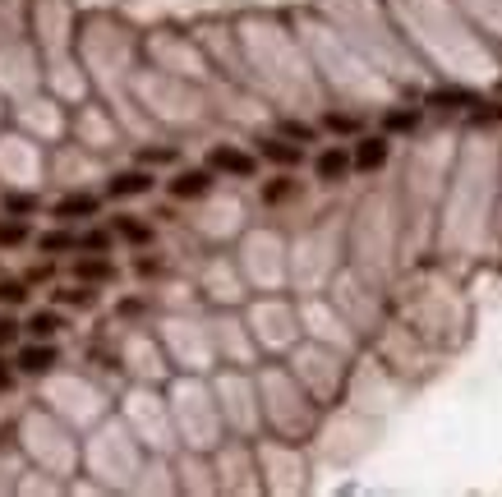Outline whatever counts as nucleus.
I'll return each mask as SVG.
<instances>
[{
	"label": "nucleus",
	"mask_w": 502,
	"mask_h": 497,
	"mask_svg": "<svg viewBox=\"0 0 502 497\" xmlns=\"http://www.w3.org/2000/svg\"><path fill=\"white\" fill-rule=\"evenodd\" d=\"M415 120H419L415 111H392V116L382 120V125H388V129H415Z\"/></svg>",
	"instance_id": "dca6fc26"
},
{
	"label": "nucleus",
	"mask_w": 502,
	"mask_h": 497,
	"mask_svg": "<svg viewBox=\"0 0 502 497\" xmlns=\"http://www.w3.org/2000/svg\"><path fill=\"white\" fill-rule=\"evenodd\" d=\"M208 166L212 171H226V175H240V180L254 175V157H249V152H240V147H212Z\"/></svg>",
	"instance_id": "f257e3e1"
},
{
	"label": "nucleus",
	"mask_w": 502,
	"mask_h": 497,
	"mask_svg": "<svg viewBox=\"0 0 502 497\" xmlns=\"http://www.w3.org/2000/svg\"><path fill=\"white\" fill-rule=\"evenodd\" d=\"M93 212H97V199H93V194H69V199H60V208H56V217H60V221L93 217Z\"/></svg>",
	"instance_id": "0eeeda50"
},
{
	"label": "nucleus",
	"mask_w": 502,
	"mask_h": 497,
	"mask_svg": "<svg viewBox=\"0 0 502 497\" xmlns=\"http://www.w3.org/2000/svg\"><path fill=\"white\" fill-rule=\"evenodd\" d=\"M208 189H212L208 171H180V175L171 180V194H175V199H203Z\"/></svg>",
	"instance_id": "7ed1b4c3"
},
{
	"label": "nucleus",
	"mask_w": 502,
	"mask_h": 497,
	"mask_svg": "<svg viewBox=\"0 0 502 497\" xmlns=\"http://www.w3.org/2000/svg\"><path fill=\"white\" fill-rule=\"evenodd\" d=\"M37 208V199H28V194H5V212H32Z\"/></svg>",
	"instance_id": "6ab92c4d"
},
{
	"label": "nucleus",
	"mask_w": 502,
	"mask_h": 497,
	"mask_svg": "<svg viewBox=\"0 0 502 497\" xmlns=\"http://www.w3.org/2000/svg\"><path fill=\"white\" fill-rule=\"evenodd\" d=\"M23 281H0V299H5V304H23Z\"/></svg>",
	"instance_id": "f3484780"
},
{
	"label": "nucleus",
	"mask_w": 502,
	"mask_h": 497,
	"mask_svg": "<svg viewBox=\"0 0 502 497\" xmlns=\"http://www.w3.org/2000/svg\"><path fill=\"white\" fill-rule=\"evenodd\" d=\"M111 240L102 235V231H88V235H79V249H106Z\"/></svg>",
	"instance_id": "4be33fe9"
},
{
	"label": "nucleus",
	"mask_w": 502,
	"mask_h": 497,
	"mask_svg": "<svg viewBox=\"0 0 502 497\" xmlns=\"http://www.w3.org/2000/svg\"><path fill=\"white\" fill-rule=\"evenodd\" d=\"M263 157L277 162V166H300V143H286V138H263Z\"/></svg>",
	"instance_id": "39448f33"
},
{
	"label": "nucleus",
	"mask_w": 502,
	"mask_h": 497,
	"mask_svg": "<svg viewBox=\"0 0 502 497\" xmlns=\"http://www.w3.org/2000/svg\"><path fill=\"white\" fill-rule=\"evenodd\" d=\"M388 162V138H360L355 143V166L360 171H378Z\"/></svg>",
	"instance_id": "20e7f679"
},
{
	"label": "nucleus",
	"mask_w": 502,
	"mask_h": 497,
	"mask_svg": "<svg viewBox=\"0 0 502 497\" xmlns=\"http://www.w3.org/2000/svg\"><path fill=\"white\" fill-rule=\"evenodd\" d=\"M28 332H32L37 341H51V336L60 332V318H56V314H42V309H37V314L28 318Z\"/></svg>",
	"instance_id": "9d476101"
},
{
	"label": "nucleus",
	"mask_w": 502,
	"mask_h": 497,
	"mask_svg": "<svg viewBox=\"0 0 502 497\" xmlns=\"http://www.w3.org/2000/svg\"><path fill=\"white\" fill-rule=\"evenodd\" d=\"M429 102L434 106H475V93H466V88H438Z\"/></svg>",
	"instance_id": "9b49d317"
},
{
	"label": "nucleus",
	"mask_w": 502,
	"mask_h": 497,
	"mask_svg": "<svg viewBox=\"0 0 502 497\" xmlns=\"http://www.w3.org/2000/svg\"><path fill=\"white\" fill-rule=\"evenodd\" d=\"M56 346H51V341H37V346H28L23 355H19V368L23 373H51L56 368Z\"/></svg>",
	"instance_id": "f03ea898"
},
{
	"label": "nucleus",
	"mask_w": 502,
	"mask_h": 497,
	"mask_svg": "<svg viewBox=\"0 0 502 497\" xmlns=\"http://www.w3.org/2000/svg\"><path fill=\"white\" fill-rule=\"evenodd\" d=\"M327 129H336V134H355L360 120H355V116H327Z\"/></svg>",
	"instance_id": "aec40b11"
},
{
	"label": "nucleus",
	"mask_w": 502,
	"mask_h": 497,
	"mask_svg": "<svg viewBox=\"0 0 502 497\" xmlns=\"http://www.w3.org/2000/svg\"><path fill=\"white\" fill-rule=\"evenodd\" d=\"M0 387H10V368L5 364H0Z\"/></svg>",
	"instance_id": "b1692460"
},
{
	"label": "nucleus",
	"mask_w": 502,
	"mask_h": 497,
	"mask_svg": "<svg viewBox=\"0 0 502 497\" xmlns=\"http://www.w3.org/2000/svg\"><path fill=\"white\" fill-rule=\"evenodd\" d=\"M19 336V323H10V318H0V346H10V341Z\"/></svg>",
	"instance_id": "5701e85b"
},
{
	"label": "nucleus",
	"mask_w": 502,
	"mask_h": 497,
	"mask_svg": "<svg viewBox=\"0 0 502 497\" xmlns=\"http://www.w3.org/2000/svg\"><path fill=\"white\" fill-rule=\"evenodd\" d=\"M282 134H286V138H300V143H314V129L300 125V120H286V125H282Z\"/></svg>",
	"instance_id": "a211bd4d"
},
{
	"label": "nucleus",
	"mask_w": 502,
	"mask_h": 497,
	"mask_svg": "<svg viewBox=\"0 0 502 497\" xmlns=\"http://www.w3.org/2000/svg\"><path fill=\"white\" fill-rule=\"evenodd\" d=\"M37 244H42V253H60V249H79V235H69V231H47Z\"/></svg>",
	"instance_id": "f8f14e48"
},
{
	"label": "nucleus",
	"mask_w": 502,
	"mask_h": 497,
	"mask_svg": "<svg viewBox=\"0 0 502 497\" xmlns=\"http://www.w3.org/2000/svg\"><path fill=\"white\" fill-rule=\"evenodd\" d=\"M286 194H291V184H286V180H282V184H267V189H263V199H267V203H282Z\"/></svg>",
	"instance_id": "412c9836"
},
{
	"label": "nucleus",
	"mask_w": 502,
	"mask_h": 497,
	"mask_svg": "<svg viewBox=\"0 0 502 497\" xmlns=\"http://www.w3.org/2000/svg\"><path fill=\"white\" fill-rule=\"evenodd\" d=\"M115 231H121L125 240H134V244H143V240H148V226H143V221H130V217L115 221Z\"/></svg>",
	"instance_id": "4468645a"
},
{
	"label": "nucleus",
	"mask_w": 502,
	"mask_h": 497,
	"mask_svg": "<svg viewBox=\"0 0 502 497\" xmlns=\"http://www.w3.org/2000/svg\"><path fill=\"white\" fill-rule=\"evenodd\" d=\"M355 157H345L341 147H327L323 157H318V180H341L345 175V166H351Z\"/></svg>",
	"instance_id": "6e6552de"
},
{
	"label": "nucleus",
	"mask_w": 502,
	"mask_h": 497,
	"mask_svg": "<svg viewBox=\"0 0 502 497\" xmlns=\"http://www.w3.org/2000/svg\"><path fill=\"white\" fill-rule=\"evenodd\" d=\"M74 272H79V281H111L115 267H111L106 258H79V267H74Z\"/></svg>",
	"instance_id": "1a4fd4ad"
},
{
	"label": "nucleus",
	"mask_w": 502,
	"mask_h": 497,
	"mask_svg": "<svg viewBox=\"0 0 502 497\" xmlns=\"http://www.w3.org/2000/svg\"><path fill=\"white\" fill-rule=\"evenodd\" d=\"M23 221H5V226H0V244H23Z\"/></svg>",
	"instance_id": "2eb2a0df"
},
{
	"label": "nucleus",
	"mask_w": 502,
	"mask_h": 497,
	"mask_svg": "<svg viewBox=\"0 0 502 497\" xmlns=\"http://www.w3.org/2000/svg\"><path fill=\"white\" fill-rule=\"evenodd\" d=\"M148 189H152V175L130 171V175H115L111 180V199H134V194H148Z\"/></svg>",
	"instance_id": "423d86ee"
},
{
	"label": "nucleus",
	"mask_w": 502,
	"mask_h": 497,
	"mask_svg": "<svg viewBox=\"0 0 502 497\" xmlns=\"http://www.w3.org/2000/svg\"><path fill=\"white\" fill-rule=\"evenodd\" d=\"M60 299L65 304H79V309H93V304H97V295L88 286H69V290H60Z\"/></svg>",
	"instance_id": "ddd939ff"
}]
</instances>
